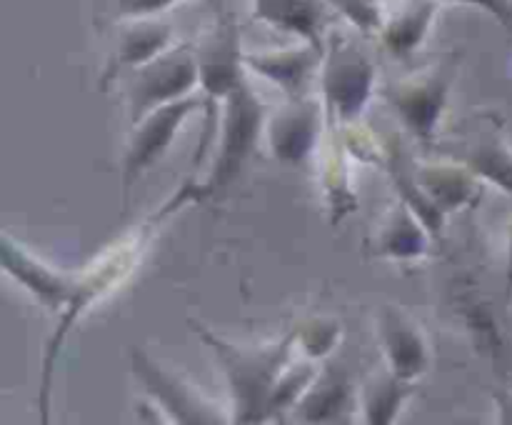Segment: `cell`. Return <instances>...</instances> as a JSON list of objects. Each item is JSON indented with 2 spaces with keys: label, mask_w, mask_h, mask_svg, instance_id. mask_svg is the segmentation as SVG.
Segmentation results:
<instances>
[{
  "label": "cell",
  "mask_w": 512,
  "mask_h": 425,
  "mask_svg": "<svg viewBox=\"0 0 512 425\" xmlns=\"http://www.w3.org/2000/svg\"><path fill=\"white\" fill-rule=\"evenodd\" d=\"M135 378L145 388V393L170 415L175 423H223V413L210 398L200 395L198 388L183 380L180 375L165 370L158 360L150 358L145 350H133Z\"/></svg>",
  "instance_id": "cell-6"
},
{
  "label": "cell",
  "mask_w": 512,
  "mask_h": 425,
  "mask_svg": "<svg viewBox=\"0 0 512 425\" xmlns=\"http://www.w3.org/2000/svg\"><path fill=\"white\" fill-rule=\"evenodd\" d=\"M320 60V45L318 43H305L298 48L288 50H265V53H250L245 55V63L255 70V73L265 75L285 93L298 95L300 90L308 83L310 73Z\"/></svg>",
  "instance_id": "cell-11"
},
{
  "label": "cell",
  "mask_w": 512,
  "mask_h": 425,
  "mask_svg": "<svg viewBox=\"0 0 512 425\" xmlns=\"http://www.w3.org/2000/svg\"><path fill=\"white\" fill-rule=\"evenodd\" d=\"M3 268L5 273L13 275L20 285H25L40 303L48 305V308L53 310L65 308L80 283V280L55 273V270L45 268V265L38 263L35 258H30L28 250L15 245L10 235H3Z\"/></svg>",
  "instance_id": "cell-8"
},
{
  "label": "cell",
  "mask_w": 512,
  "mask_h": 425,
  "mask_svg": "<svg viewBox=\"0 0 512 425\" xmlns=\"http://www.w3.org/2000/svg\"><path fill=\"white\" fill-rule=\"evenodd\" d=\"M343 398L345 385H340L338 378H328L325 383H320L318 393H308L300 413L308 420H328L330 415L343 408Z\"/></svg>",
  "instance_id": "cell-19"
},
{
  "label": "cell",
  "mask_w": 512,
  "mask_h": 425,
  "mask_svg": "<svg viewBox=\"0 0 512 425\" xmlns=\"http://www.w3.org/2000/svg\"><path fill=\"white\" fill-rule=\"evenodd\" d=\"M373 80L375 68L368 55H363V50L353 48L350 43L340 45V40L333 38V50L325 65V95L330 100V108L340 118H355L368 103Z\"/></svg>",
  "instance_id": "cell-7"
},
{
  "label": "cell",
  "mask_w": 512,
  "mask_h": 425,
  "mask_svg": "<svg viewBox=\"0 0 512 425\" xmlns=\"http://www.w3.org/2000/svg\"><path fill=\"white\" fill-rule=\"evenodd\" d=\"M410 390H413L410 380L398 378L393 370H390V375H383V378L378 375V378L370 380L363 395L368 423H390L403 400L410 395Z\"/></svg>",
  "instance_id": "cell-16"
},
{
  "label": "cell",
  "mask_w": 512,
  "mask_h": 425,
  "mask_svg": "<svg viewBox=\"0 0 512 425\" xmlns=\"http://www.w3.org/2000/svg\"><path fill=\"white\" fill-rule=\"evenodd\" d=\"M448 85L450 75H445V70H438V73L430 75V78L413 80V83L400 85L398 90H390L388 98L393 100L395 108L400 110L405 123H408L420 138L430 140L435 123H438L440 118V110H443Z\"/></svg>",
  "instance_id": "cell-10"
},
{
  "label": "cell",
  "mask_w": 512,
  "mask_h": 425,
  "mask_svg": "<svg viewBox=\"0 0 512 425\" xmlns=\"http://www.w3.org/2000/svg\"><path fill=\"white\" fill-rule=\"evenodd\" d=\"M255 18L320 45V33L325 28V5L323 0H255Z\"/></svg>",
  "instance_id": "cell-14"
},
{
  "label": "cell",
  "mask_w": 512,
  "mask_h": 425,
  "mask_svg": "<svg viewBox=\"0 0 512 425\" xmlns=\"http://www.w3.org/2000/svg\"><path fill=\"white\" fill-rule=\"evenodd\" d=\"M430 18H433V3H413L388 23L385 28V43L393 53L408 55L413 53L415 45L423 40L425 30H428Z\"/></svg>",
  "instance_id": "cell-17"
},
{
  "label": "cell",
  "mask_w": 512,
  "mask_h": 425,
  "mask_svg": "<svg viewBox=\"0 0 512 425\" xmlns=\"http://www.w3.org/2000/svg\"><path fill=\"white\" fill-rule=\"evenodd\" d=\"M465 160L473 168V173L493 180L498 188L512 193V148L500 135L498 120H495V130L490 133V138L475 143L465 155Z\"/></svg>",
  "instance_id": "cell-15"
},
{
  "label": "cell",
  "mask_w": 512,
  "mask_h": 425,
  "mask_svg": "<svg viewBox=\"0 0 512 425\" xmlns=\"http://www.w3.org/2000/svg\"><path fill=\"white\" fill-rule=\"evenodd\" d=\"M203 108V100L200 98H180L173 103H165L160 108L150 110L148 115L135 123L133 135H130L128 150H125L123 158V195L125 203L130 198V190L133 185L143 178L145 170L150 165L158 163L165 155V150L173 143L175 133L180 130V125L188 120V115L193 110Z\"/></svg>",
  "instance_id": "cell-4"
},
{
  "label": "cell",
  "mask_w": 512,
  "mask_h": 425,
  "mask_svg": "<svg viewBox=\"0 0 512 425\" xmlns=\"http://www.w3.org/2000/svg\"><path fill=\"white\" fill-rule=\"evenodd\" d=\"M198 70H200V85H203L205 93V138L200 140L198 153H195V163H200L205 155V150L213 143L215 133V120H218V100L220 95L228 98V93L233 90V85L243 78V55H240V43H238V25L230 13H220L215 28L205 35V40L200 43L198 53Z\"/></svg>",
  "instance_id": "cell-3"
},
{
  "label": "cell",
  "mask_w": 512,
  "mask_h": 425,
  "mask_svg": "<svg viewBox=\"0 0 512 425\" xmlns=\"http://www.w3.org/2000/svg\"><path fill=\"white\" fill-rule=\"evenodd\" d=\"M260 128H263V105L250 90L248 80L243 78L233 85V90L225 98V118L223 133H220L218 158H215L213 170L203 185H195V200L218 195L220 190L228 188L240 175L243 165L253 155L258 145Z\"/></svg>",
  "instance_id": "cell-2"
},
{
  "label": "cell",
  "mask_w": 512,
  "mask_h": 425,
  "mask_svg": "<svg viewBox=\"0 0 512 425\" xmlns=\"http://www.w3.org/2000/svg\"><path fill=\"white\" fill-rule=\"evenodd\" d=\"M380 338L388 353L390 370L398 378L413 380L428 368V345L420 325L398 308H383L380 313Z\"/></svg>",
  "instance_id": "cell-9"
},
{
  "label": "cell",
  "mask_w": 512,
  "mask_h": 425,
  "mask_svg": "<svg viewBox=\"0 0 512 425\" xmlns=\"http://www.w3.org/2000/svg\"><path fill=\"white\" fill-rule=\"evenodd\" d=\"M168 40H170V28L165 23L140 20V23L128 25V28L120 33L118 48L113 50V58H110L108 68H105L103 80H100V88H108V83L120 73V70L138 68V65H145L153 58H158L160 50L165 48Z\"/></svg>",
  "instance_id": "cell-12"
},
{
  "label": "cell",
  "mask_w": 512,
  "mask_h": 425,
  "mask_svg": "<svg viewBox=\"0 0 512 425\" xmlns=\"http://www.w3.org/2000/svg\"><path fill=\"white\" fill-rule=\"evenodd\" d=\"M173 3L175 0H123V10H128L130 15H150Z\"/></svg>",
  "instance_id": "cell-21"
},
{
  "label": "cell",
  "mask_w": 512,
  "mask_h": 425,
  "mask_svg": "<svg viewBox=\"0 0 512 425\" xmlns=\"http://www.w3.org/2000/svg\"><path fill=\"white\" fill-rule=\"evenodd\" d=\"M198 78V58H195V53H190L188 45L173 50V53H160L150 63L140 65L130 80L133 123H138L143 115L160 108V105L185 98V93L193 88Z\"/></svg>",
  "instance_id": "cell-5"
},
{
  "label": "cell",
  "mask_w": 512,
  "mask_h": 425,
  "mask_svg": "<svg viewBox=\"0 0 512 425\" xmlns=\"http://www.w3.org/2000/svg\"><path fill=\"white\" fill-rule=\"evenodd\" d=\"M505 298L512 303V230H510V263H508V288H505Z\"/></svg>",
  "instance_id": "cell-22"
},
{
  "label": "cell",
  "mask_w": 512,
  "mask_h": 425,
  "mask_svg": "<svg viewBox=\"0 0 512 425\" xmlns=\"http://www.w3.org/2000/svg\"><path fill=\"white\" fill-rule=\"evenodd\" d=\"M205 345H210L223 365L225 378H228L230 395H233V420L235 423H260L265 415H270V398L283 375L285 363L293 348V335L283 343L263 345V348H240L218 338L203 325L193 323Z\"/></svg>",
  "instance_id": "cell-1"
},
{
  "label": "cell",
  "mask_w": 512,
  "mask_h": 425,
  "mask_svg": "<svg viewBox=\"0 0 512 425\" xmlns=\"http://www.w3.org/2000/svg\"><path fill=\"white\" fill-rule=\"evenodd\" d=\"M423 230L420 225L410 218V213L405 208H400V215H395L393 225L385 233L383 250L395 258H410V255H418L423 250Z\"/></svg>",
  "instance_id": "cell-18"
},
{
  "label": "cell",
  "mask_w": 512,
  "mask_h": 425,
  "mask_svg": "<svg viewBox=\"0 0 512 425\" xmlns=\"http://www.w3.org/2000/svg\"><path fill=\"white\" fill-rule=\"evenodd\" d=\"M315 133H318V108L313 103L298 100L270 125V145L278 158L298 163L313 148Z\"/></svg>",
  "instance_id": "cell-13"
},
{
  "label": "cell",
  "mask_w": 512,
  "mask_h": 425,
  "mask_svg": "<svg viewBox=\"0 0 512 425\" xmlns=\"http://www.w3.org/2000/svg\"><path fill=\"white\" fill-rule=\"evenodd\" d=\"M463 3H473V5H483L485 10L495 15L505 28L512 30V8H510V0H463Z\"/></svg>",
  "instance_id": "cell-20"
}]
</instances>
